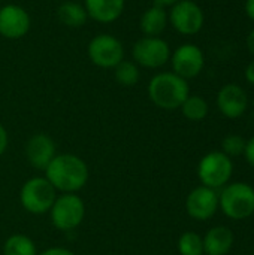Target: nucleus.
<instances>
[{
	"label": "nucleus",
	"instance_id": "20",
	"mask_svg": "<svg viewBox=\"0 0 254 255\" xmlns=\"http://www.w3.org/2000/svg\"><path fill=\"white\" fill-rule=\"evenodd\" d=\"M114 76H115V81L120 84V85H124V87H133L138 84L139 81V66L135 63V61H130V60H123L121 63H118L115 67H114Z\"/></svg>",
	"mask_w": 254,
	"mask_h": 255
},
{
	"label": "nucleus",
	"instance_id": "4",
	"mask_svg": "<svg viewBox=\"0 0 254 255\" xmlns=\"http://www.w3.org/2000/svg\"><path fill=\"white\" fill-rule=\"evenodd\" d=\"M55 199L57 191L45 176H34L25 181L19 190L21 206L33 215H43L49 212Z\"/></svg>",
	"mask_w": 254,
	"mask_h": 255
},
{
	"label": "nucleus",
	"instance_id": "23",
	"mask_svg": "<svg viewBox=\"0 0 254 255\" xmlns=\"http://www.w3.org/2000/svg\"><path fill=\"white\" fill-rule=\"evenodd\" d=\"M246 139L240 134H228L223 142H222V148H223V154H226L228 157H238L241 154H244L246 151Z\"/></svg>",
	"mask_w": 254,
	"mask_h": 255
},
{
	"label": "nucleus",
	"instance_id": "19",
	"mask_svg": "<svg viewBox=\"0 0 254 255\" xmlns=\"http://www.w3.org/2000/svg\"><path fill=\"white\" fill-rule=\"evenodd\" d=\"M3 255H37V250L28 236L12 235L3 245Z\"/></svg>",
	"mask_w": 254,
	"mask_h": 255
},
{
	"label": "nucleus",
	"instance_id": "6",
	"mask_svg": "<svg viewBox=\"0 0 254 255\" xmlns=\"http://www.w3.org/2000/svg\"><path fill=\"white\" fill-rule=\"evenodd\" d=\"M232 160L222 151H213L207 154L198 166V176L202 185L213 190L226 185L232 176Z\"/></svg>",
	"mask_w": 254,
	"mask_h": 255
},
{
	"label": "nucleus",
	"instance_id": "9",
	"mask_svg": "<svg viewBox=\"0 0 254 255\" xmlns=\"http://www.w3.org/2000/svg\"><path fill=\"white\" fill-rule=\"evenodd\" d=\"M171 25L184 36L196 34L202 30L205 15L202 7L193 0H178L168 13Z\"/></svg>",
	"mask_w": 254,
	"mask_h": 255
},
{
	"label": "nucleus",
	"instance_id": "22",
	"mask_svg": "<svg viewBox=\"0 0 254 255\" xmlns=\"http://www.w3.org/2000/svg\"><path fill=\"white\" fill-rule=\"evenodd\" d=\"M178 253L181 255H204V239L195 232H186L178 239Z\"/></svg>",
	"mask_w": 254,
	"mask_h": 255
},
{
	"label": "nucleus",
	"instance_id": "30",
	"mask_svg": "<svg viewBox=\"0 0 254 255\" xmlns=\"http://www.w3.org/2000/svg\"><path fill=\"white\" fill-rule=\"evenodd\" d=\"M153 1H154V4H157V6L166 7V6H172V4H175L178 0H153Z\"/></svg>",
	"mask_w": 254,
	"mask_h": 255
},
{
	"label": "nucleus",
	"instance_id": "26",
	"mask_svg": "<svg viewBox=\"0 0 254 255\" xmlns=\"http://www.w3.org/2000/svg\"><path fill=\"white\" fill-rule=\"evenodd\" d=\"M7 143H9L7 131H6V128L0 124V155L4 154V151H6V148H7Z\"/></svg>",
	"mask_w": 254,
	"mask_h": 255
},
{
	"label": "nucleus",
	"instance_id": "28",
	"mask_svg": "<svg viewBox=\"0 0 254 255\" xmlns=\"http://www.w3.org/2000/svg\"><path fill=\"white\" fill-rule=\"evenodd\" d=\"M246 13L250 19L254 21V0H246Z\"/></svg>",
	"mask_w": 254,
	"mask_h": 255
},
{
	"label": "nucleus",
	"instance_id": "8",
	"mask_svg": "<svg viewBox=\"0 0 254 255\" xmlns=\"http://www.w3.org/2000/svg\"><path fill=\"white\" fill-rule=\"evenodd\" d=\"M87 54L94 66L102 69H114L124 60V46L115 36L102 33L90 40Z\"/></svg>",
	"mask_w": 254,
	"mask_h": 255
},
{
	"label": "nucleus",
	"instance_id": "16",
	"mask_svg": "<svg viewBox=\"0 0 254 255\" xmlns=\"http://www.w3.org/2000/svg\"><path fill=\"white\" fill-rule=\"evenodd\" d=\"M204 239V254L207 255H226L234 245V233L229 227L217 226L208 230Z\"/></svg>",
	"mask_w": 254,
	"mask_h": 255
},
{
	"label": "nucleus",
	"instance_id": "27",
	"mask_svg": "<svg viewBox=\"0 0 254 255\" xmlns=\"http://www.w3.org/2000/svg\"><path fill=\"white\" fill-rule=\"evenodd\" d=\"M246 79L254 85V60L247 66V69H246Z\"/></svg>",
	"mask_w": 254,
	"mask_h": 255
},
{
	"label": "nucleus",
	"instance_id": "12",
	"mask_svg": "<svg viewBox=\"0 0 254 255\" xmlns=\"http://www.w3.org/2000/svg\"><path fill=\"white\" fill-rule=\"evenodd\" d=\"M187 214L196 221H207L219 209V194L205 185L195 188L186 200Z\"/></svg>",
	"mask_w": 254,
	"mask_h": 255
},
{
	"label": "nucleus",
	"instance_id": "24",
	"mask_svg": "<svg viewBox=\"0 0 254 255\" xmlns=\"http://www.w3.org/2000/svg\"><path fill=\"white\" fill-rule=\"evenodd\" d=\"M244 155H246V160L249 161V164H252L254 167V136L246 143Z\"/></svg>",
	"mask_w": 254,
	"mask_h": 255
},
{
	"label": "nucleus",
	"instance_id": "7",
	"mask_svg": "<svg viewBox=\"0 0 254 255\" xmlns=\"http://www.w3.org/2000/svg\"><path fill=\"white\" fill-rule=\"evenodd\" d=\"M171 48L160 36H142L132 49L133 61L147 69L163 67L171 60Z\"/></svg>",
	"mask_w": 254,
	"mask_h": 255
},
{
	"label": "nucleus",
	"instance_id": "29",
	"mask_svg": "<svg viewBox=\"0 0 254 255\" xmlns=\"http://www.w3.org/2000/svg\"><path fill=\"white\" fill-rule=\"evenodd\" d=\"M247 49L254 57V30H252L250 34L247 36Z\"/></svg>",
	"mask_w": 254,
	"mask_h": 255
},
{
	"label": "nucleus",
	"instance_id": "25",
	"mask_svg": "<svg viewBox=\"0 0 254 255\" xmlns=\"http://www.w3.org/2000/svg\"><path fill=\"white\" fill-rule=\"evenodd\" d=\"M37 255H75L70 250L67 248H60V247H54V248H48L45 251H42Z\"/></svg>",
	"mask_w": 254,
	"mask_h": 255
},
{
	"label": "nucleus",
	"instance_id": "3",
	"mask_svg": "<svg viewBox=\"0 0 254 255\" xmlns=\"http://www.w3.org/2000/svg\"><path fill=\"white\" fill-rule=\"evenodd\" d=\"M219 208L232 220H246L254 214V188L246 182H234L219 196Z\"/></svg>",
	"mask_w": 254,
	"mask_h": 255
},
{
	"label": "nucleus",
	"instance_id": "13",
	"mask_svg": "<svg viewBox=\"0 0 254 255\" xmlns=\"http://www.w3.org/2000/svg\"><path fill=\"white\" fill-rule=\"evenodd\" d=\"M217 106L225 117L232 120L240 118L249 108L247 93L237 84H228L217 94Z\"/></svg>",
	"mask_w": 254,
	"mask_h": 255
},
{
	"label": "nucleus",
	"instance_id": "15",
	"mask_svg": "<svg viewBox=\"0 0 254 255\" xmlns=\"http://www.w3.org/2000/svg\"><path fill=\"white\" fill-rule=\"evenodd\" d=\"M124 6L126 0H84L88 18L102 24L117 21L123 13Z\"/></svg>",
	"mask_w": 254,
	"mask_h": 255
},
{
	"label": "nucleus",
	"instance_id": "10",
	"mask_svg": "<svg viewBox=\"0 0 254 255\" xmlns=\"http://www.w3.org/2000/svg\"><path fill=\"white\" fill-rule=\"evenodd\" d=\"M169 61L172 64L174 73L184 78L186 81L196 78L205 66V57L202 49L193 43H184L178 46L171 54Z\"/></svg>",
	"mask_w": 254,
	"mask_h": 255
},
{
	"label": "nucleus",
	"instance_id": "5",
	"mask_svg": "<svg viewBox=\"0 0 254 255\" xmlns=\"http://www.w3.org/2000/svg\"><path fill=\"white\" fill-rule=\"evenodd\" d=\"M85 217V203L76 196V193H66L57 196L52 208L49 209V218L52 226L60 232H69L76 229Z\"/></svg>",
	"mask_w": 254,
	"mask_h": 255
},
{
	"label": "nucleus",
	"instance_id": "11",
	"mask_svg": "<svg viewBox=\"0 0 254 255\" xmlns=\"http://www.w3.org/2000/svg\"><path fill=\"white\" fill-rule=\"evenodd\" d=\"M31 25L28 12L19 4L0 6V36L4 39L16 40L24 37Z\"/></svg>",
	"mask_w": 254,
	"mask_h": 255
},
{
	"label": "nucleus",
	"instance_id": "17",
	"mask_svg": "<svg viewBox=\"0 0 254 255\" xmlns=\"http://www.w3.org/2000/svg\"><path fill=\"white\" fill-rule=\"evenodd\" d=\"M169 18L165 7L153 4L150 6L139 19V28L144 36H160L168 27Z\"/></svg>",
	"mask_w": 254,
	"mask_h": 255
},
{
	"label": "nucleus",
	"instance_id": "2",
	"mask_svg": "<svg viewBox=\"0 0 254 255\" xmlns=\"http://www.w3.org/2000/svg\"><path fill=\"white\" fill-rule=\"evenodd\" d=\"M150 100L160 109L174 111L181 108L190 96L189 82L174 72H160L148 84Z\"/></svg>",
	"mask_w": 254,
	"mask_h": 255
},
{
	"label": "nucleus",
	"instance_id": "1",
	"mask_svg": "<svg viewBox=\"0 0 254 255\" xmlns=\"http://www.w3.org/2000/svg\"><path fill=\"white\" fill-rule=\"evenodd\" d=\"M45 178L55 191L78 193L88 181V167L84 160L73 154H58L46 166Z\"/></svg>",
	"mask_w": 254,
	"mask_h": 255
},
{
	"label": "nucleus",
	"instance_id": "21",
	"mask_svg": "<svg viewBox=\"0 0 254 255\" xmlns=\"http://www.w3.org/2000/svg\"><path fill=\"white\" fill-rule=\"evenodd\" d=\"M180 109L190 121H202L208 115V103L201 96H189Z\"/></svg>",
	"mask_w": 254,
	"mask_h": 255
},
{
	"label": "nucleus",
	"instance_id": "18",
	"mask_svg": "<svg viewBox=\"0 0 254 255\" xmlns=\"http://www.w3.org/2000/svg\"><path fill=\"white\" fill-rule=\"evenodd\" d=\"M57 18L63 25L78 28L87 22L88 15L84 4L76 1H64L57 7Z\"/></svg>",
	"mask_w": 254,
	"mask_h": 255
},
{
	"label": "nucleus",
	"instance_id": "14",
	"mask_svg": "<svg viewBox=\"0 0 254 255\" xmlns=\"http://www.w3.org/2000/svg\"><path fill=\"white\" fill-rule=\"evenodd\" d=\"M55 155V143L45 133L31 136L25 145V157L34 169L45 170Z\"/></svg>",
	"mask_w": 254,
	"mask_h": 255
}]
</instances>
